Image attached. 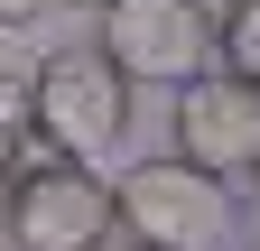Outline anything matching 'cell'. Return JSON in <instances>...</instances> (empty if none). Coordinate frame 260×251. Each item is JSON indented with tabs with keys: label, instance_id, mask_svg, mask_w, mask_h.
Returning <instances> with one entry per match:
<instances>
[{
	"label": "cell",
	"instance_id": "6da1fadb",
	"mask_svg": "<svg viewBox=\"0 0 260 251\" xmlns=\"http://www.w3.org/2000/svg\"><path fill=\"white\" fill-rule=\"evenodd\" d=\"M233 224H242L233 186L186 168L177 149L168 159H130L112 177V233L149 242V251H233Z\"/></svg>",
	"mask_w": 260,
	"mask_h": 251
},
{
	"label": "cell",
	"instance_id": "7a4b0ae2",
	"mask_svg": "<svg viewBox=\"0 0 260 251\" xmlns=\"http://www.w3.org/2000/svg\"><path fill=\"white\" fill-rule=\"evenodd\" d=\"M112 242V186L65 149H19L0 196V251H93Z\"/></svg>",
	"mask_w": 260,
	"mask_h": 251
},
{
	"label": "cell",
	"instance_id": "3957f363",
	"mask_svg": "<svg viewBox=\"0 0 260 251\" xmlns=\"http://www.w3.org/2000/svg\"><path fill=\"white\" fill-rule=\"evenodd\" d=\"M130 93L140 84H121L112 75V56H93V47H65L38 66V84H28V103H19V131H38V149H65V159H112V149L130 140Z\"/></svg>",
	"mask_w": 260,
	"mask_h": 251
},
{
	"label": "cell",
	"instance_id": "277c9868",
	"mask_svg": "<svg viewBox=\"0 0 260 251\" xmlns=\"http://www.w3.org/2000/svg\"><path fill=\"white\" fill-rule=\"evenodd\" d=\"M93 56H112L121 84H186L214 66V10L205 0H93Z\"/></svg>",
	"mask_w": 260,
	"mask_h": 251
},
{
	"label": "cell",
	"instance_id": "5b68a950",
	"mask_svg": "<svg viewBox=\"0 0 260 251\" xmlns=\"http://www.w3.org/2000/svg\"><path fill=\"white\" fill-rule=\"evenodd\" d=\"M168 131H177V159H186V168H205V177H223V186H233V177L260 159V84L223 75V66L186 75V84H177Z\"/></svg>",
	"mask_w": 260,
	"mask_h": 251
},
{
	"label": "cell",
	"instance_id": "8992f818",
	"mask_svg": "<svg viewBox=\"0 0 260 251\" xmlns=\"http://www.w3.org/2000/svg\"><path fill=\"white\" fill-rule=\"evenodd\" d=\"M214 66L260 84V0H233V10H214Z\"/></svg>",
	"mask_w": 260,
	"mask_h": 251
},
{
	"label": "cell",
	"instance_id": "52a82bcc",
	"mask_svg": "<svg viewBox=\"0 0 260 251\" xmlns=\"http://www.w3.org/2000/svg\"><path fill=\"white\" fill-rule=\"evenodd\" d=\"M47 10H65V0H0V28H38Z\"/></svg>",
	"mask_w": 260,
	"mask_h": 251
},
{
	"label": "cell",
	"instance_id": "ba28073f",
	"mask_svg": "<svg viewBox=\"0 0 260 251\" xmlns=\"http://www.w3.org/2000/svg\"><path fill=\"white\" fill-rule=\"evenodd\" d=\"M19 149H28V131H19V121H0V196H10V168H19Z\"/></svg>",
	"mask_w": 260,
	"mask_h": 251
},
{
	"label": "cell",
	"instance_id": "9c48e42d",
	"mask_svg": "<svg viewBox=\"0 0 260 251\" xmlns=\"http://www.w3.org/2000/svg\"><path fill=\"white\" fill-rule=\"evenodd\" d=\"M233 186H242V196H233V205H242V214H251V224H260V159H251V168H242Z\"/></svg>",
	"mask_w": 260,
	"mask_h": 251
},
{
	"label": "cell",
	"instance_id": "30bf717a",
	"mask_svg": "<svg viewBox=\"0 0 260 251\" xmlns=\"http://www.w3.org/2000/svg\"><path fill=\"white\" fill-rule=\"evenodd\" d=\"M93 251H149V242H130V233H112V242H93Z\"/></svg>",
	"mask_w": 260,
	"mask_h": 251
},
{
	"label": "cell",
	"instance_id": "8fae6325",
	"mask_svg": "<svg viewBox=\"0 0 260 251\" xmlns=\"http://www.w3.org/2000/svg\"><path fill=\"white\" fill-rule=\"evenodd\" d=\"M0 75H10V56H0Z\"/></svg>",
	"mask_w": 260,
	"mask_h": 251
},
{
	"label": "cell",
	"instance_id": "7c38bea8",
	"mask_svg": "<svg viewBox=\"0 0 260 251\" xmlns=\"http://www.w3.org/2000/svg\"><path fill=\"white\" fill-rule=\"evenodd\" d=\"M84 10H93V0H84Z\"/></svg>",
	"mask_w": 260,
	"mask_h": 251
}]
</instances>
